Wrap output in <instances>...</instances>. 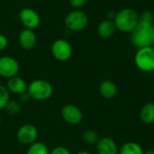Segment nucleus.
I'll return each instance as SVG.
<instances>
[{
    "label": "nucleus",
    "instance_id": "a211bd4d",
    "mask_svg": "<svg viewBox=\"0 0 154 154\" xmlns=\"http://www.w3.org/2000/svg\"><path fill=\"white\" fill-rule=\"evenodd\" d=\"M50 152L48 146L44 143L36 141L29 145L26 154H50Z\"/></svg>",
    "mask_w": 154,
    "mask_h": 154
},
{
    "label": "nucleus",
    "instance_id": "7ed1b4c3",
    "mask_svg": "<svg viewBox=\"0 0 154 154\" xmlns=\"http://www.w3.org/2000/svg\"><path fill=\"white\" fill-rule=\"evenodd\" d=\"M52 85L45 79H34L28 85L27 92L32 99L37 101H45L50 99L53 95Z\"/></svg>",
    "mask_w": 154,
    "mask_h": 154
},
{
    "label": "nucleus",
    "instance_id": "f257e3e1",
    "mask_svg": "<svg viewBox=\"0 0 154 154\" xmlns=\"http://www.w3.org/2000/svg\"><path fill=\"white\" fill-rule=\"evenodd\" d=\"M130 40L132 44L137 49L153 46V24L139 23L133 32H130Z\"/></svg>",
    "mask_w": 154,
    "mask_h": 154
},
{
    "label": "nucleus",
    "instance_id": "2eb2a0df",
    "mask_svg": "<svg viewBox=\"0 0 154 154\" xmlns=\"http://www.w3.org/2000/svg\"><path fill=\"white\" fill-rule=\"evenodd\" d=\"M117 86L112 80H104L99 86V94L105 99H113L117 95Z\"/></svg>",
    "mask_w": 154,
    "mask_h": 154
},
{
    "label": "nucleus",
    "instance_id": "20e7f679",
    "mask_svg": "<svg viewBox=\"0 0 154 154\" xmlns=\"http://www.w3.org/2000/svg\"><path fill=\"white\" fill-rule=\"evenodd\" d=\"M134 63L143 72L154 71V47L138 49L134 55Z\"/></svg>",
    "mask_w": 154,
    "mask_h": 154
},
{
    "label": "nucleus",
    "instance_id": "c756f323",
    "mask_svg": "<svg viewBox=\"0 0 154 154\" xmlns=\"http://www.w3.org/2000/svg\"><path fill=\"white\" fill-rule=\"evenodd\" d=\"M153 26H154V22H153Z\"/></svg>",
    "mask_w": 154,
    "mask_h": 154
},
{
    "label": "nucleus",
    "instance_id": "ddd939ff",
    "mask_svg": "<svg viewBox=\"0 0 154 154\" xmlns=\"http://www.w3.org/2000/svg\"><path fill=\"white\" fill-rule=\"evenodd\" d=\"M10 93L16 94V95H21L22 93H24L28 89V84L27 82L22 79L21 77L15 76L11 79H7V83L5 86Z\"/></svg>",
    "mask_w": 154,
    "mask_h": 154
},
{
    "label": "nucleus",
    "instance_id": "4be33fe9",
    "mask_svg": "<svg viewBox=\"0 0 154 154\" xmlns=\"http://www.w3.org/2000/svg\"><path fill=\"white\" fill-rule=\"evenodd\" d=\"M154 14L152 12L149 10H144L141 14H139V23L153 24Z\"/></svg>",
    "mask_w": 154,
    "mask_h": 154
},
{
    "label": "nucleus",
    "instance_id": "c85d7f7f",
    "mask_svg": "<svg viewBox=\"0 0 154 154\" xmlns=\"http://www.w3.org/2000/svg\"><path fill=\"white\" fill-rule=\"evenodd\" d=\"M1 122H2V118H1V116H0V125H1Z\"/></svg>",
    "mask_w": 154,
    "mask_h": 154
},
{
    "label": "nucleus",
    "instance_id": "39448f33",
    "mask_svg": "<svg viewBox=\"0 0 154 154\" xmlns=\"http://www.w3.org/2000/svg\"><path fill=\"white\" fill-rule=\"evenodd\" d=\"M65 26L71 32H80L84 30L88 23V14L80 10H72L65 17Z\"/></svg>",
    "mask_w": 154,
    "mask_h": 154
},
{
    "label": "nucleus",
    "instance_id": "7c9ffc66",
    "mask_svg": "<svg viewBox=\"0 0 154 154\" xmlns=\"http://www.w3.org/2000/svg\"><path fill=\"white\" fill-rule=\"evenodd\" d=\"M153 47H154V44H153Z\"/></svg>",
    "mask_w": 154,
    "mask_h": 154
},
{
    "label": "nucleus",
    "instance_id": "aec40b11",
    "mask_svg": "<svg viewBox=\"0 0 154 154\" xmlns=\"http://www.w3.org/2000/svg\"><path fill=\"white\" fill-rule=\"evenodd\" d=\"M82 139L87 144L94 145V144L97 143V142L99 140V136L96 131L88 129V130L84 131V133L82 134Z\"/></svg>",
    "mask_w": 154,
    "mask_h": 154
},
{
    "label": "nucleus",
    "instance_id": "cd10ccee",
    "mask_svg": "<svg viewBox=\"0 0 154 154\" xmlns=\"http://www.w3.org/2000/svg\"><path fill=\"white\" fill-rule=\"evenodd\" d=\"M76 154H90V152H87V151H80V152H77Z\"/></svg>",
    "mask_w": 154,
    "mask_h": 154
},
{
    "label": "nucleus",
    "instance_id": "393cba45",
    "mask_svg": "<svg viewBox=\"0 0 154 154\" xmlns=\"http://www.w3.org/2000/svg\"><path fill=\"white\" fill-rule=\"evenodd\" d=\"M8 46V40L5 35L0 33V51H3Z\"/></svg>",
    "mask_w": 154,
    "mask_h": 154
},
{
    "label": "nucleus",
    "instance_id": "dca6fc26",
    "mask_svg": "<svg viewBox=\"0 0 154 154\" xmlns=\"http://www.w3.org/2000/svg\"><path fill=\"white\" fill-rule=\"evenodd\" d=\"M140 118L143 123L152 125L154 123V103L148 102L143 106L140 111Z\"/></svg>",
    "mask_w": 154,
    "mask_h": 154
},
{
    "label": "nucleus",
    "instance_id": "0eeeda50",
    "mask_svg": "<svg viewBox=\"0 0 154 154\" xmlns=\"http://www.w3.org/2000/svg\"><path fill=\"white\" fill-rule=\"evenodd\" d=\"M20 70L19 62L11 56L0 57V77L4 79H11L17 76Z\"/></svg>",
    "mask_w": 154,
    "mask_h": 154
},
{
    "label": "nucleus",
    "instance_id": "b1692460",
    "mask_svg": "<svg viewBox=\"0 0 154 154\" xmlns=\"http://www.w3.org/2000/svg\"><path fill=\"white\" fill-rule=\"evenodd\" d=\"M50 154H71V152L64 146H57L51 151Z\"/></svg>",
    "mask_w": 154,
    "mask_h": 154
},
{
    "label": "nucleus",
    "instance_id": "f03ea898",
    "mask_svg": "<svg viewBox=\"0 0 154 154\" xmlns=\"http://www.w3.org/2000/svg\"><path fill=\"white\" fill-rule=\"evenodd\" d=\"M114 23L116 30L130 33L139 23V14L133 8H124L116 13Z\"/></svg>",
    "mask_w": 154,
    "mask_h": 154
},
{
    "label": "nucleus",
    "instance_id": "6ab92c4d",
    "mask_svg": "<svg viewBox=\"0 0 154 154\" xmlns=\"http://www.w3.org/2000/svg\"><path fill=\"white\" fill-rule=\"evenodd\" d=\"M5 110L9 116H15L22 111V104L17 100H9L5 107Z\"/></svg>",
    "mask_w": 154,
    "mask_h": 154
},
{
    "label": "nucleus",
    "instance_id": "a878e982",
    "mask_svg": "<svg viewBox=\"0 0 154 154\" xmlns=\"http://www.w3.org/2000/svg\"><path fill=\"white\" fill-rule=\"evenodd\" d=\"M30 99H31V97H30V95H29V93L27 91L24 92V93H22L21 95H19V102L21 104L27 103Z\"/></svg>",
    "mask_w": 154,
    "mask_h": 154
},
{
    "label": "nucleus",
    "instance_id": "1a4fd4ad",
    "mask_svg": "<svg viewBox=\"0 0 154 154\" xmlns=\"http://www.w3.org/2000/svg\"><path fill=\"white\" fill-rule=\"evenodd\" d=\"M60 116L67 124L71 125H77L80 124L84 117L83 112L81 111V109L73 104L65 105L61 108Z\"/></svg>",
    "mask_w": 154,
    "mask_h": 154
},
{
    "label": "nucleus",
    "instance_id": "5701e85b",
    "mask_svg": "<svg viewBox=\"0 0 154 154\" xmlns=\"http://www.w3.org/2000/svg\"><path fill=\"white\" fill-rule=\"evenodd\" d=\"M87 3V0H69V5L75 10H80Z\"/></svg>",
    "mask_w": 154,
    "mask_h": 154
},
{
    "label": "nucleus",
    "instance_id": "9b49d317",
    "mask_svg": "<svg viewBox=\"0 0 154 154\" xmlns=\"http://www.w3.org/2000/svg\"><path fill=\"white\" fill-rule=\"evenodd\" d=\"M37 37L33 30L31 29H23L20 32L18 36V42L21 48L25 51H30L33 49L36 45Z\"/></svg>",
    "mask_w": 154,
    "mask_h": 154
},
{
    "label": "nucleus",
    "instance_id": "423d86ee",
    "mask_svg": "<svg viewBox=\"0 0 154 154\" xmlns=\"http://www.w3.org/2000/svg\"><path fill=\"white\" fill-rule=\"evenodd\" d=\"M51 51L54 59L61 62L69 60L73 53L71 44L65 39L55 40L51 44Z\"/></svg>",
    "mask_w": 154,
    "mask_h": 154
},
{
    "label": "nucleus",
    "instance_id": "6e6552de",
    "mask_svg": "<svg viewBox=\"0 0 154 154\" xmlns=\"http://www.w3.org/2000/svg\"><path fill=\"white\" fill-rule=\"evenodd\" d=\"M38 129L35 125L32 124H24L19 127L16 137L20 143L23 145H31L32 143H35L38 139Z\"/></svg>",
    "mask_w": 154,
    "mask_h": 154
},
{
    "label": "nucleus",
    "instance_id": "412c9836",
    "mask_svg": "<svg viewBox=\"0 0 154 154\" xmlns=\"http://www.w3.org/2000/svg\"><path fill=\"white\" fill-rule=\"evenodd\" d=\"M10 100V92L4 85H0V110L5 109Z\"/></svg>",
    "mask_w": 154,
    "mask_h": 154
},
{
    "label": "nucleus",
    "instance_id": "9d476101",
    "mask_svg": "<svg viewBox=\"0 0 154 154\" xmlns=\"http://www.w3.org/2000/svg\"><path fill=\"white\" fill-rule=\"evenodd\" d=\"M19 20L21 23L26 28L34 30L41 23V17L39 14L32 8L24 7L19 13Z\"/></svg>",
    "mask_w": 154,
    "mask_h": 154
},
{
    "label": "nucleus",
    "instance_id": "f8f14e48",
    "mask_svg": "<svg viewBox=\"0 0 154 154\" xmlns=\"http://www.w3.org/2000/svg\"><path fill=\"white\" fill-rule=\"evenodd\" d=\"M97 145V152L98 154H118L119 149L115 142L110 137L99 138Z\"/></svg>",
    "mask_w": 154,
    "mask_h": 154
},
{
    "label": "nucleus",
    "instance_id": "4468645a",
    "mask_svg": "<svg viewBox=\"0 0 154 154\" xmlns=\"http://www.w3.org/2000/svg\"><path fill=\"white\" fill-rule=\"evenodd\" d=\"M116 31V28L114 21L109 20V19H105L101 21L98 23L97 29L98 36L103 39L111 38L115 34Z\"/></svg>",
    "mask_w": 154,
    "mask_h": 154
},
{
    "label": "nucleus",
    "instance_id": "bb28decb",
    "mask_svg": "<svg viewBox=\"0 0 154 154\" xmlns=\"http://www.w3.org/2000/svg\"><path fill=\"white\" fill-rule=\"evenodd\" d=\"M143 154H154V150H148L146 152H143Z\"/></svg>",
    "mask_w": 154,
    "mask_h": 154
},
{
    "label": "nucleus",
    "instance_id": "f3484780",
    "mask_svg": "<svg viewBox=\"0 0 154 154\" xmlns=\"http://www.w3.org/2000/svg\"><path fill=\"white\" fill-rule=\"evenodd\" d=\"M119 154H143V150L142 146L134 142H127L124 143L120 149Z\"/></svg>",
    "mask_w": 154,
    "mask_h": 154
}]
</instances>
